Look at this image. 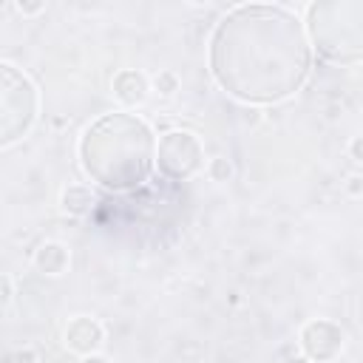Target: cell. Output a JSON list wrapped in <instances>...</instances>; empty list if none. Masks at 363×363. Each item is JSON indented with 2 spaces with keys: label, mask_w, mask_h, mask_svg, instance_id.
I'll list each match as a JSON object with an SVG mask.
<instances>
[{
  "label": "cell",
  "mask_w": 363,
  "mask_h": 363,
  "mask_svg": "<svg viewBox=\"0 0 363 363\" xmlns=\"http://www.w3.org/2000/svg\"><path fill=\"white\" fill-rule=\"evenodd\" d=\"M156 133L136 113H105L79 136L85 176L105 190L128 193L147 182L156 164Z\"/></svg>",
  "instance_id": "2"
},
{
  "label": "cell",
  "mask_w": 363,
  "mask_h": 363,
  "mask_svg": "<svg viewBox=\"0 0 363 363\" xmlns=\"http://www.w3.org/2000/svg\"><path fill=\"white\" fill-rule=\"evenodd\" d=\"M306 34L312 48L329 62H360L363 60V3L332 0L306 6Z\"/></svg>",
  "instance_id": "3"
},
{
  "label": "cell",
  "mask_w": 363,
  "mask_h": 363,
  "mask_svg": "<svg viewBox=\"0 0 363 363\" xmlns=\"http://www.w3.org/2000/svg\"><path fill=\"white\" fill-rule=\"evenodd\" d=\"M111 94H113V99L122 102L125 108H136V105H142V102L147 99V94H150V79H147V74L139 71V68H122V71H116L113 79H111Z\"/></svg>",
  "instance_id": "8"
},
{
  "label": "cell",
  "mask_w": 363,
  "mask_h": 363,
  "mask_svg": "<svg viewBox=\"0 0 363 363\" xmlns=\"http://www.w3.org/2000/svg\"><path fill=\"white\" fill-rule=\"evenodd\" d=\"M79 363H111V360H108L105 354H99V352H96V354H88V357H82Z\"/></svg>",
  "instance_id": "19"
},
{
  "label": "cell",
  "mask_w": 363,
  "mask_h": 363,
  "mask_svg": "<svg viewBox=\"0 0 363 363\" xmlns=\"http://www.w3.org/2000/svg\"><path fill=\"white\" fill-rule=\"evenodd\" d=\"M40 91L28 74L11 62H0V145L20 142L37 122Z\"/></svg>",
  "instance_id": "4"
},
{
  "label": "cell",
  "mask_w": 363,
  "mask_h": 363,
  "mask_svg": "<svg viewBox=\"0 0 363 363\" xmlns=\"http://www.w3.org/2000/svg\"><path fill=\"white\" fill-rule=\"evenodd\" d=\"M31 264H34L37 272L57 278V275H62V272L71 267V252H68V247L60 244V241H43V244L34 250Z\"/></svg>",
  "instance_id": "9"
},
{
  "label": "cell",
  "mask_w": 363,
  "mask_h": 363,
  "mask_svg": "<svg viewBox=\"0 0 363 363\" xmlns=\"http://www.w3.org/2000/svg\"><path fill=\"white\" fill-rule=\"evenodd\" d=\"M14 9H17L20 14L31 17V14H40V11L45 9V3H14Z\"/></svg>",
  "instance_id": "17"
},
{
  "label": "cell",
  "mask_w": 363,
  "mask_h": 363,
  "mask_svg": "<svg viewBox=\"0 0 363 363\" xmlns=\"http://www.w3.org/2000/svg\"><path fill=\"white\" fill-rule=\"evenodd\" d=\"M281 363H312L306 354H286V357H281Z\"/></svg>",
  "instance_id": "18"
},
{
  "label": "cell",
  "mask_w": 363,
  "mask_h": 363,
  "mask_svg": "<svg viewBox=\"0 0 363 363\" xmlns=\"http://www.w3.org/2000/svg\"><path fill=\"white\" fill-rule=\"evenodd\" d=\"M349 156L354 159V162H363V133H357V136H352L349 139Z\"/></svg>",
  "instance_id": "15"
},
{
  "label": "cell",
  "mask_w": 363,
  "mask_h": 363,
  "mask_svg": "<svg viewBox=\"0 0 363 363\" xmlns=\"http://www.w3.org/2000/svg\"><path fill=\"white\" fill-rule=\"evenodd\" d=\"M96 204V196L88 184H68L62 193H60V210L68 213V216H88Z\"/></svg>",
  "instance_id": "10"
},
{
  "label": "cell",
  "mask_w": 363,
  "mask_h": 363,
  "mask_svg": "<svg viewBox=\"0 0 363 363\" xmlns=\"http://www.w3.org/2000/svg\"><path fill=\"white\" fill-rule=\"evenodd\" d=\"M210 74L233 99L275 105L289 99L312 74L306 23L286 6H233L210 37Z\"/></svg>",
  "instance_id": "1"
},
{
  "label": "cell",
  "mask_w": 363,
  "mask_h": 363,
  "mask_svg": "<svg viewBox=\"0 0 363 363\" xmlns=\"http://www.w3.org/2000/svg\"><path fill=\"white\" fill-rule=\"evenodd\" d=\"M343 190H346V196L354 199V201L363 199V176H360V173H352V176L343 182Z\"/></svg>",
  "instance_id": "13"
},
{
  "label": "cell",
  "mask_w": 363,
  "mask_h": 363,
  "mask_svg": "<svg viewBox=\"0 0 363 363\" xmlns=\"http://www.w3.org/2000/svg\"><path fill=\"white\" fill-rule=\"evenodd\" d=\"M179 85H182V79H179V74L170 71V68H164V71H159V74L153 77V91L162 94V96H173V94L179 91Z\"/></svg>",
  "instance_id": "11"
},
{
  "label": "cell",
  "mask_w": 363,
  "mask_h": 363,
  "mask_svg": "<svg viewBox=\"0 0 363 363\" xmlns=\"http://www.w3.org/2000/svg\"><path fill=\"white\" fill-rule=\"evenodd\" d=\"M62 343H65L68 352H74L79 357L96 354L105 346V326L96 318H91V315H77V318H71L65 323Z\"/></svg>",
  "instance_id": "7"
},
{
  "label": "cell",
  "mask_w": 363,
  "mask_h": 363,
  "mask_svg": "<svg viewBox=\"0 0 363 363\" xmlns=\"http://www.w3.org/2000/svg\"><path fill=\"white\" fill-rule=\"evenodd\" d=\"M343 343H346V332L329 318H312L298 332L301 354H306L312 363L335 360L343 352Z\"/></svg>",
  "instance_id": "6"
},
{
  "label": "cell",
  "mask_w": 363,
  "mask_h": 363,
  "mask_svg": "<svg viewBox=\"0 0 363 363\" xmlns=\"http://www.w3.org/2000/svg\"><path fill=\"white\" fill-rule=\"evenodd\" d=\"M207 176H210L213 182H218V184L230 182V179H233V162H230L227 156H213V159L207 162Z\"/></svg>",
  "instance_id": "12"
},
{
  "label": "cell",
  "mask_w": 363,
  "mask_h": 363,
  "mask_svg": "<svg viewBox=\"0 0 363 363\" xmlns=\"http://www.w3.org/2000/svg\"><path fill=\"white\" fill-rule=\"evenodd\" d=\"M156 167L170 182H187L204 167V145L193 130H167L156 145Z\"/></svg>",
  "instance_id": "5"
},
{
  "label": "cell",
  "mask_w": 363,
  "mask_h": 363,
  "mask_svg": "<svg viewBox=\"0 0 363 363\" xmlns=\"http://www.w3.org/2000/svg\"><path fill=\"white\" fill-rule=\"evenodd\" d=\"M9 363H40V357H37V352H34L31 346H23V349H17V352L9 357Z\"/></svg>",
  "instance_id": "14"
},
{
  "label": "cell",
  "mask_w": 363,
  "mask_h": 363,
  "mask_svg": "<svg viewBox=\"0 0 363 363\" xmlns=\"http://www.w3.org/2000/svg\"><path fill=\"white\" fill-rule=\"evenodd\" d=\"M14 301V281L11 275H3V309H9Z\"/></svg>",
  "instance_id": "16"
}]
</instances>
